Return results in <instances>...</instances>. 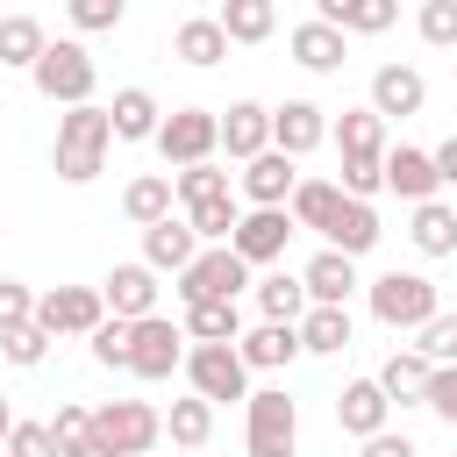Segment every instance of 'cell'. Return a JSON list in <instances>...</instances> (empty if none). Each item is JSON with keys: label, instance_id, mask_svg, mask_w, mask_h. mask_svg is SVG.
<instances>
[{"label": "cell", "instance_id": "obj_1", "mask_svg": "<svg viewBox=\"0 0 457 457\" xmlns=\"http://www.w3.org/2000/svg\"><path fill=\"white\" fill-rule=\"evenodd\" d=\"M107 150H114V121H107V107H100V100H79V107H64V114H57L50 164H57V179H64V186H93V179L107 171Z\"/></svg>", "mask_w": 457, "mask_h": 457}, {"label": "cell", "instance_id": "obj_2", "mask_svg": "<svg viewBox=\"0 0 457 457\" xmlns=\"http://www.w3.org/2000/svg\"><path fill=\"white\" fill-rule=\"evenodd\" d=\"M171 193H179V214L193 221V236L200 243H228V228H236V214H243V193H236V179L207 157V164H179L171 171Z\"/></svg>", "mask_w": 457, "mask_h": 457}, {"label": "cell", "instance_id": "obj_3", "mask_svg": "<svg viewBox=\"0 0 457 457\" xmlns=\"http://www.w3.org/2000/svg\"><path fill=\"white\" fill-rule=\"evenodd\" d=\"M243 450L250 457H293L300 450V400L286 386H250L243 393Z\"/></svg>", "mask_w": 457, "mask_h": 457}, {"label": "cell", "instance_id": "obj_4", "mask_svg": "<svg viewBox=\"0 0 457 457\" xmlns=\"http://www.w3.org/2000/svg\"><path fill=\"white\" fill-rule=\"evenodd\" d=\"M29 79H36V93H43L50 107H79V100H93L100 64H93V50H86L79 36H57V43H43V57L29 64Z\"/></svg>", "mask_w": 457, "mask_h": 457}, {"label": "cell", "instance_id": "obj_5", "mask_svg": "<svg viewBox=\"0 0 457 457\" xmlns=\"http://www.w3.org/2000/svg\"><path fill=\"white\" fill-rule=\"evenodd\" d=\"M164 436V414L150 400H100L93 407V457H143L157 450Z\"/></svg>", "mask_w": 457, "mask_h": 457}, {"label": "cell", "instance_id": "obj_6", "mask_svg": "<svg viewBox=\"0 0 457 457\" xmlns=\"http://www.w3.org/2000/svg\"><path fill=\"white\" fill-rule=\"evenodd\" d=\"M171 278H179V286H171V293H179V307H193V300H243L257 271H250L228 243H200V250H193V264H186V271H171Z\"/></svg>", "mask_w": 457, "mask_h": 457}, {"label": "cell", "instance_id": "obj_7", "mask_svg": "<svg viewBox=\"0 0 457 457\" xmlns=\"http://www.w3.org/2000/svg\"><path fill=\"white\" fill-rule=\"evenodd\" d=\"M364 300H371V314H378L386 328H400V336H414V328L443 307L428 271H378V278L364 286Z\"/></svg>", "mask_w": 457, "mask_h": 457}, {"label": "cell", "instance_id": "obj_8", "mask_svg": "<svg viewBox=\"0 0 457 457\" xmlns=\"http://www.w3.org/2000/svg\"><path fill=\"white\" fill-rule=\"evenodd\" d=\"M186 364V328L157 307V314H143V321H129V378H171Z\"/></svg>", "mask_w": 457, "mask_h": 457}, {"label": "cell", "instance_id": "obj_9", "mask_svg": "<svg viewBox=\"0 0 457 457\" xmlns=\"http://www.w3.org/2000/svg\"><path fill=\"white\" fill-rule=\"evenodd\" d=\"M179 371H186V386H193L200 400H214V407L250 393V364H243L236 343H186V364H179Z\"/></svg>", "mask_w": 457, "mask_h": 457}, {"label": "cell", "instance_id": "obj_10", "mask_svg": "<svg viewBox=\"0 0 457 457\" xmlns=\"http://www.w3.org/2000/svg\"><path fill=\"white\" fill-rule=\"evenodd\" d=\"M157 157L179 171V164H207L214 150H221V121H214V107H171L164 121H157Z\"/></svg>", "mask_w": 457, "mask_h": 457}, {"label": "cell", "instance_id": "obj_11", "mask_svg": "<svg viewBox=\"0 0 457 457\" xmlns=\"http://www.w3.org/2000/svg\"><path fill=\"white\" fill-rule=\"evenodd\" d=\"M286 243H293V214H286V207H243V214H236V228H228V250H236L250 271L278 264V257H286Z\"/></svg>", "mask_w": 457, "mask_h": 457}, {"label": "cell", "instance_id": "obj_12", "mask_svg": "<svg viewBox=\"0 0 457 457\" xmlns=\"http://www.w3.org/2000/svg\"><path fill=\"white\" fill-rule=\"evenodd\" d=\"M36 321L50 336H93L107 321V300H100V286H50V293H36Z\"/></svg>", "mask_w": 457, "mask_h": 457}, {"label": "cell", "instance_id": "obj_13", "mask_svg": "<svg viewBox=\"0 0 457 457\" xmlns=\"http://www.w3.org/2000/svg\"><path fill=\"white\" fill-rule=\"evenodd\" d=\"M300 157H286V150H257V157H243V171H236V193H243V207H286L293 200V186H300V171H293Z\"/></svg>", "mask_w": 457, "mask_h": 457}, {"label": "cell", "instance_id": "obj_14", "mask_svg": "<svg viewBox=\"0 0 457 457\" xmlns=\"http://www.w3.org/2000/svg\"><path fill=\"white\" fill-rule=\"evenodd\" d=\"M164 271H150L143 257H129V264H114L107 278H100V300H107V314H121V321H143V314H157V300H164V286H157Z\"/></svg>", "mask_w": 457, "mask_h": 457}, {"label": "cell", "instance_id": "obj_15", "mask_svg": "<svg viewBox=\"0 0 457 457\" xmlns=\"http://www.w3.org/2000/svg\"><path fill=\"white\" fill-rule=\"evenodd\" d=\"M371 114H386V121H407V114H421L428 107V79H421V64H378L371 71V100H364Z\"/></svg>", "mask_w": 457, "mask_h": 457}, {"label": "cell", "instance_id": "obj_16", "mask_svg": "<svg viewBox=\"0 0 457 457\" xmlns=\"http://www.w3.org/2000/svg\"><path fill=\"white\" fill-rule=\"evenodd\" d=\"M321 143H328V107H321V100H278V107H271V150L307 157V150H321Z\"/></svg>", "mask_w": 457, "mask_h": 457}, {"label": "cell", "instance_id": "obj_17", "mask_svg": "<svg viewBox=\"0 0 457 457\" xmlns=\"http://www.w3.org/2000/svg\"><path fill=\"white\" fill-rule=\"evenodd\" d=\"M378 171H386V193H400L407 207L443 193V179H436V157H428V150H414V143H386Z\"/></svg>", "mask_w": 457, "mask_h": 457}, {"label": "cell", "instance_id": "obj_18", "mask_svg": "<svg viewBox=\"0 0 457 457\" xmlns=\"http://www.w3.org/2000/svg\"><path fill=\"white\" fill-rule=\"evenodd\" d=\"M286 50H293V64H300V71H314V79H328V71H343V64H350V36H343V29H328V21H300V29L286 36Z\"/></svg>", "mask_w": 457, "mask_h": 457}, {"label": "cell", "instance_id": "obj_19", "mask_svg": "<svg viewBox=\"0 0 457 457\" xmlns=\"http://www.w3.org/2000/svg\"><path fill=\"white\" fill-rule=\"evenodd\" d=\"M214 121H221V150H228L236 164L257 157V150H271V107H264V100H228Z\"/></svg>", "mask_w": 457, "mask_h": 457}, {"label": "cell", "instance_id": "obj_20", "mask_svg": "<svg viewBox=\"0 0 457 457\" xmlns=\"http://www.w3.org/2000/svg\"><path fill=\"white\" fill-rule=\"evenodd\" d=\"M386 421H393V400H386V386H378V378H350V386L336 393V428H343V436H357V443H364V436H371V428H386Z\"/></svg>", "mask_w": 457, "mask_h": 457}, {"label": "cell", "instance_id": "obj_21", "mask_svg": "<svg viewBox=\"0 0 457 457\" xmlns=\"http://www.w3.org/2000/svg\"><path fill=\"white\" fill-rule=\"evenodd\" d=\"M300 286H307V300H328V307H350V293L364 286L357 278V257H343V250H314L307 257V271H300Z\"/></svg>", "mask_w": 457, "mask_h": 457}, {"label": "cell", "instance_id": "obj_22", "mask_svg": "<svg viewBox=\"0 0 457 457\" xmlns=\"http://www.w3.org/2000/svg\"><path fill=\"white\" fill-rule=\"evenodd\" d=\"M293 328H300V350H307V357H343L350 336H357L350 307H328V300H307V314H300Z\"/></svg>", "mask_w": 457, "mask_h": 457}, {"label": "cell", "instance_id": "obj_23", "mask_svg": "<svg viewBox=\"0 0 457 457\" xmlns=\"http://www.w3.org/2000/svg\"><path fill=\"white\" fill-rule=\"evenodd\" d=\"M236 350H243V364H250V371H286L293 357H307L293 321H257V328H243V336H236Z\"/></svg>", "mask_w": 457, "mask_h": 457}, {"label": "cell", "instance_id": "obj_24", "mask_svg": "<svg viewBox=\"0 0 457 457\" xmlns=\"http://www.w3.org/2000/svg\"><path fill=\"white\" fill-rule=\"evenodd\" d=\"M228 50H236V43L221 36V21H214V14H186V21L171 29V57H179V64H193V71H214Z\"/></svg>", "mask_w": 457, "mask_h": 457}, {"label": "cell", "instance_id": "obj_25", "mask_svg": "<svg viewBox=\"0 0 457 457\" xmlns=\"http://www.w3.org/2000/svg\"><path fill=\"white\" fill-rule=\"evenodd\" d=\"M378 236H386V228H378V207H371V200H350V193H343L336 221L321 228V243H328V250H343V257H364V250H378Z\"/></svg>", "mask_w": 457, "mask_h": 457}, {"label": "cell", "instance_id": "obj_26", "mask_svg": "<svg viewBox=\"0 0 457 457\" xmlns=\"http://www.w3.org/2000/svg\"><path fill=\"white\" fill-rule=\"evenodd\" d=\"M193 250H200V236H193L186 214H164V221L143 228V264H150V271H186Z\"/></svg>", "mask_w": 457, "mask_h": 457}, {"label": "cell", "instance_id": "obj_27", "mask_svg": "<svg viewBox=\"0 0 457 457\" xmlns=\"http://www.w3.org/2000/svg\"><path fill=\"white\" fill-rule=\"evenodd\" d=\"M314 21H328L343 36H386L400 21V0H314Z\"/></svg>", "mask_w": 457, "mask_h": 457}, {"label": "cell", "instance_id": "obj_28", "mask_svg": "<svg viewBox=\"0 0 457 457\" xmlns=\"http://www.w3.org/2000/svg\"><path fill=\"white\" fill-rule=\"evenodd\" d=\"M107 121H114V143H150L157 121H164V107H157L150 86H121V93L107 100Z\"/></svg>", "mask_w": 457, "mask_h": 457}, {"label": "cell", "instance_id": "obj_29", "mask_svg": "<svg viewBox=\"0 0 457 457\" xmlns=\"http://www.w3.org/2000/svg\"><path fill=\"white\" fill-rule=\"evenodd\" d=\"M179 207V193H171V171H136L129 186H121V214L136 221V228H150V221H164Z\"/></svg>", "mask_w": 457, "mask_h": 457}, {"label": "cell", "instance_id": "obj_30", "mask_svg": "<svg viewBox=\"0 0 457 457\" xmlns=\"http://www.w3.org/2000/svg\"><path fill=\"white\" fill-rule=\"evenodd\" d=\"M414 250L421 257H457V207L436 193V200H414Z\"/></svg>", "mask_w": 457, "mask_h": 457}, {"label": "cell", "instance_id": "obj_31", "mask_svg": "<svg viewBox=\"0 0 457 457\" xmlns=\"http://www.w3.org/2000/svg\"><path fill=\"white\" fill-rule=\"evenodd\" d=\"M328 136L343 157H386V114H371V107H343L328 121Z\"/></svg>", "mask_w": 457, "mask_h": 457}, {"label": "cell", "instance_id": "obj_32", "mask_svg": "<svg viewBox=\"0 0 457 457\" xmlns=\"http://www.w3.org/2000/svg\"><path fill=\"white\" fill-rule=\"evenodd\" d=\"M250 300H257L264 321H300V314H307V286H300V271H264V278H250Z\"/></svg>", "mask_w": 457, "mask_h": 457}, {"label": "cell", "instance_id": "obj_33", "mask_svg": "<svg viewBox=\"0 0 457 457\" xmlns=\"http://www.w3.org/2000/svg\"><path fill=\"white\" fill-rule=\"evenodd\" d=\"M179 328H186V343H236L243 336V307L236 300H193L179 314Z\"/></svg>", "mask_w": 457, "mask_h": 457}, {"label": "cell", "instance_id": "obj_34", "mask_svg": "<svg viewBox=\"0 0 457 457\" xmlns=\"http://www.w3.org/2000/svg\"><path fill=\"white\" fill-rule=\"evenodd\" d=\"M428 371H436V364H428V357H421V350L407 343V350H393V357H386V364H378L371 378L386 386V400H400V407L414 400V407H421V393H428Z\"/></svg>", "mask_w": 457, "mask_h": 457}, {"label": "cell", "instance_id": "obj_35", "mask_svg": "<svg viewBox=\"0 0 457 457\" xmlns=\"http://www.w3.org/2000/svg\"><path fill=\"white\" fill-rule=\"evenodd\" d=\"M336 207H343V186H336V179H300V186H293V200H286L293 228H314V236L336 221Z\"/></svg>", "mask_w": 457, "mask_h": 457}, {"label": "cell", "instance_id": "obj_36", "mask_svg": "<svg viewBox=\"0 0 457 457\" xmlns=\"http://www.w3.org/2000/svg\"><path fill=\"white\" fill-rule=\"evenodd\" d=\"M221 36L228 43H271V29H278V0H221Z\"/></svg>", "mask_w": 457, "mask_h": 457}, {"label": "cell", "instance_id": "obj_37", "mask_svg": "<svg viewBox=\"0 0 457 457\" xmlns=\"http://www.w3.org/2000/svg\"><path fill=\"white\" fill-rule=\"evenodd\" d=\"M43 21L36 14H0V71H29L43 57Z\"/></svg>", "mask_w": 457, "mask_h": 457}, {"label": "cell", "instance_id": "obj_38", "mask_svg": "<svg viewBox=\"0 0 457 457\" xmlns=\"http://www.w3.org/2000/svg\"><path fill=\"white\" fill-rule=\"evenodd\" d=\"M164 436H171L179 450H200V443L214 436V400H200V393L171 400V414H164Z\"/></svg>", "mask_w": 457, "mask_h": 457}, {"label": "cell", "instance_id": "obj_39", "mask_svg": "<svg viewBox=\"0 0 457 457\" xmlns=\"http://www.w3.org/2000/svg\"><path fill=\"white\" fill-rule=\"evenodd\" d=\"M50 443H57V457H93V407L57 400V414H50Z\"/></svg>", "mask_w": 457, "mask_h": 457}, {"label": "cell", "instance_id": "obj_40", "mask_svg": "<svg viewBox=\"0 0 457 457\" xmlns=\"http://www.w3.org/2000/svg\"><path fill=\"white\" fill-rule=\"evenodd\" d=\"M50 343H57V336H50L43 321H21V328H0V357H7L14 371H36V364L50 357Z\"/></svg>", "mask_w": 457, "mask_h": 457}, {"label": "cell", "instance_id": "obj_41", "mask_svg": "<svg viewBox=\"0 0 457 457\" xmlns=\"http://www.w3.org/2000/svg\"><path fill=\"white\" fill-rule=\"evenodd\" d=\"M414 36H421L428 50H457V0H421Z\"/></svg>", "mask_w": 457, "mask_h": 457}, {"label": "cell", "instance_id": "obj_42", "mask_svg": "<svg viewBox=\"0 0 457 457\" xmlns=\"http://www.w3.org/2000/svg\"><path fill=\"white\" fill-rule=\"evenodd\" d=\"M414 350H421L428 364H457V314H443V307H436V314L414 328Z\"/></svg>", "mask_w": 457, "mask_h": 457}, {"label": "cell", "instance_id": "obj_43", "mask_svg": "<svg viewBox=\"0 0 457 457\" xmlns=\"http://www.w3.org/2000/svg\"><path fill=\"white\" fill-rule=\"evenodd\" d=\"M86 350H93V364H107V371H129V321H121V314H107V321L86 336Z\"/></svg>", "mask_w": 457, "mask_h": 457}, {"label": "cell", "instance_id": "obj_44", "mask_svg": "<svg viewBox=\"0 0 457 457\" xmlns=\"http://www.w3.org/2000/svg\"><path fill=\"white\" fill-rule=\"evenodd\" d=\"M64 14H71L79 36H107V29H121L129 0H64Z\"/></svg>", "mask_w": 457, "mask_h": 457}, {"label": "cell", "instance_id": "obj_45", "mask_svg": "<svg viewBox=\"0 0 457 457\" xmlns=\"http://www.w3.org/2000/svg\"><path fill=\"white\" fill-rule=\"evenodd\" d=\"M421 407H428L443 428H457V364H436V371H428V393H421Z\"/></svg>", "mask_w": 457, "mask_h": 457}, {"label": "cell", "instance_id": "obj_46", "mask_svg": "<svg viewBox=\"0 0 457 457\" xmlns=\"http://www.w3.org/2000/svg\"><path fill=\"white\" fill-rule=\"evenodd\" d=\"M350 200H371V193H386V171H378V157H343V179H336Z\"/></svg>", "mask_w": 457, "mask_h": 457}, {"label": "cell", "instance_id": "obj_47", "mask_svg": "<svg viewBox=\"0 0 457 457\" xmlns=\"http://www.w3.org/2000/svg\"><path fill=\"white\" fill-rule=\"evenodd\" d=\"M0 450H7V457H57V443H50V421H14Z\"/></svg>", "mask_w": 457, "mask_h": 457}, {"label": "cell", "instance_id": "obj_48", "mask_svg": "<svg viewBox=\"0 0 457 457\" xmlns=\"http://www.w3.org/2000/svg\"><path fill=\"white\" fill-rule=\"evenodd\" d=\"M21 321H36V293L21 278H0V328H21Z\"/></svg>", "mask_w": 457, "mask_h": 457}, {"label": "cell", "instance_id": "obj_49", "mask_svg": "<svg viewBox=\"0 0 457 457\" xmlns=\"http://www.w3.org/2000/svg\"><path fill=\"white\" fill-rule=\"evenodd\" d=\"M357 457H421V450H414V436H400V428L386 421V428H371V436L357 443Z\"/></svg>", "mask_w": 457, "mask_h": 457}, {"label": "cell", "instance_id": "obj_50", "mask_svg": "<svg viewBox=\"0 0 457 457\" xmlns=\"http://www.w3.org/2000/svg\"><path fill=\"white\" fill-rule=\"evenodd\" d=\"M428 157H436V179H443V186H457V136H443Z\"/></svg>", "mask_w": 457, "mask_h": 457}, {"label": "cell", "instance_id": "obj_51", "mask_svg": "<svg viewBox=\"0 0 457 457\" xmlns=\"http://www.w3.org/2000/svg\"><path fill=\"white\" fill-rule=\"evenodd\" d=\"M7 428H14V407H7V393H0V443H7Z\"/></svg>", "mask_w": 457, "mask_h": 457}, {"label": "cell", "instance_id": "obj_52", "mask_svg": "<svg viewBox=\"0 0 457 457\" xmlns=\"http://www.w3.org/2000/svg\"><path fill=\"white\" fill-rule=\"evenodd\" d=\"M143 457H150V450H143Z\"/></svg>", "mask_w": 457, "mask_h": 457}]
</instances>
